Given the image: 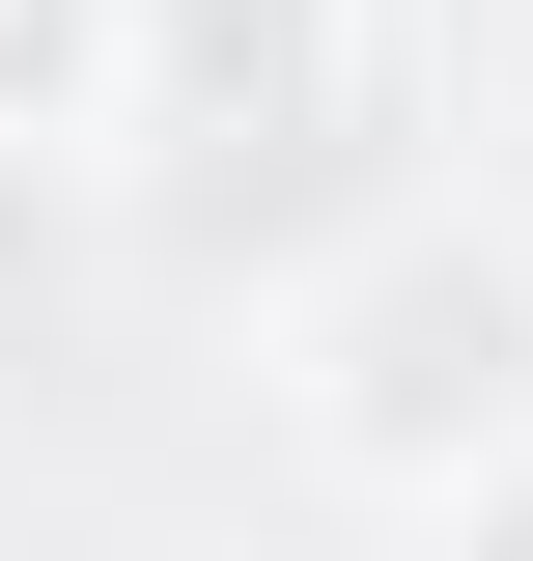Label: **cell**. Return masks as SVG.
I'll list each match as a JSON object with an SVG mask.
<instances>
[{
    "label": "cell",
    "mask_w": 533,
    "mask_h": 561,
    "mask_svg": "<svg viewBox=\"0 0 533 561\" xmlns=\"http://www.w3.org/2000/svg\"><path fill=\"white\" fill-rule=\"evenodd\" d=\"M309 449L394 505H477L533 449V253L506 225H394V253L309 309Z\"/></svg>",
    "instance_id": "6da1fadb"
},
{
    "label": "cell",
    "mask_w": 533,
    "mask_h": 561,
    "mask_svg": "<svg viewBox=\"0 0 533 561\" xmlns=\"http://www.w3.org/2000/svg\"><path fill=\"white\" fill-rule=\"evenodd\" d=\"M140 113H169V169H309V140H365V0H140Z\"/></svg>",
    "instance_id": "7a4b0ae2"
},
{
    "label": "cell",
    "mask_w": 533,
    "mask_h": 561,
    "mask_svg": "<svg viewBox=\"0 0 533 561\" xmlns=\"http://www.w3.org/2000/svg\"><path fill=\"white\" fill-rule=\"evenodd\" d=\"M140 84V0H0V169H29V140H84Z\"/></svg>",
    "instance_id": "3957f363"
},
{
    "label": "cell",
    "mask_w": 533,
    "mask_h": 561,
    "mask_svg": "<svg viewBox=\"0 0 533 561\" xmlns=\"http://www.w3.org/2000/svg\"><path fill=\"white\" fill-rule=\"evenodd\" d=\"M450 561H533V449H506V478H477V505H450Z\"/></svg>",
    "instance_id": "277c9868"
}]
</instances>
